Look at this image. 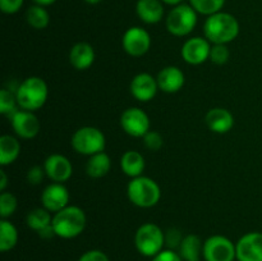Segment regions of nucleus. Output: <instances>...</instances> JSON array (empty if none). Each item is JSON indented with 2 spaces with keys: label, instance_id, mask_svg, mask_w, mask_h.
Wrapping results in <instances>:
<instances>
[{
  "label": "nucleus",
  "instance_id": "21",
  "mask_svg": "<svg viewBox=\"0 0 262 261\" xmlns=\"http://www.w3.org/2000/svg\"><path fill=\"white\" fill-rule=\"evenodd\" d=\"M145 166V158L138 151L128 150L120 158V169L125 176L130 177V178H137V177L142 176Z\"/></svg>",
  "mask_w": 262,
  "mask_h": 261
},
{
  "label": "nucleus",
  "instance_id": "5",
  "mask_svg": "<svg viewBox=\"0 0 262 261\" xmlns=\"http://www.w3.org/2000/svg\"><path fill=\"white\" fill-rule=\"evenodd\" d=\"M135 245L141 255L146 257H154L164 250L165 233L158 224L145 223L136 232Z\"/></svg>",
  "mask_w": 262,
  "mask_h": 261
},
{
  "label": "nucleus",
  "instance_id": "41",
  "mask_svg": "<svg viewBox=\"0 0 262 261\" xmlns=\"http://www.w3.org/2000/svg\"><path fill=\"white\" fill-rule=\"evenodd\" d=\"M164 4L166 5H171V7H177V5H181L183 4L184 0H161Z\"/></svg>",
  "mask_w": 262,
  "mask_h": 261
},
{
  "label": "nucleus",
  "instance_id": "23",
  "mask_svg": "<svg viewBox=\"0 0 262 261\" xmlns=\"http://www.w3.org/2000/svg\"><path fill=\"white\" fill-rule=\"evenodd\" d=\"M112 169V160L107 154L97 153L95 155L90 156L86 163V173L91 178H102L106 176Z\"/></svg>",
  "mask_w": 262,
  "mask_h": 261
},
{
  "label": "nucleus",
  "instance_id": "36",
  "mask_svg": "<svg viewBox=\"0 0 262 261\" xmlns=\"http://www.w3.org/2000/svg\"><path fill=\"white\" fill-rule=\"evenodd\" d=\"M78 261H110L109 257L105 252L100 250H90L84 252Z\"/></svg>",
  "mask_w": 262,
  "mask_h": 261
},
{
  "label": "nucleus",
  "instance_id": "6",
  "mask_svg": "<svg viewBox=\"0 0 262 261\" xmlns=\"http://www.w3.org/2000/svg\"><path fill=\"white\" fill-rule=\"evenodd\" d=\"M71 143L77 154L92 156L105 150L106 140L102 130H100L99 128L86 125L73 133Z\"/></svg>",
  "mask_w": 262,
  "mask_h": 261
},
{
  "label": "nucleus",
  "instance_id": "38",
  "mask_svg": "<svg viewBox=\"0 0 262 261\" xmlns=\"http://www.w3.org/2000/svg\"><path fill=\"white\" fill-rule=\"evenodd\" d=\"M37 234L40 235L41 238H42V240H50V238H53V237H55V232H54V228H53V225H48V227L46 228H43V229H41L40 232H37Z\"/></svg>",
  "mask_w": 262,
  "mask_h": 261
},
{
  "label": "nucleus",
  "instance_id": "34",
  "mask_svg": "<svg viewBox=\"0 0 262 261\" xmlns=\"http://www.w3.org/2000/svg\"><path fill=\"white\" fill-rule=\"evenodd\" d=\"M45 174H46L45 169L41 168V166L38 165H35V166H31V168L28 169L26 178H27V182L30 184H32V186H37V184H40L41 182H42L43 176H45Z\"/></svg>",
  "mask_w": 262,
  "mask_h": 261
},
{
  "label": "nucleus",
  "instance_id": "31",
  "mask_svg": "<svg viewBox=\"0 0 262 261\" xmlns=\"http://www.w3.org/2000/svg\"><path fill=\"white\" fill-rule=\"evenodd\" d=\"M230 58V51L227 48V45H222V44H216V45L211 46V51H210V60L216 66H223L227 63Z\"/></svg>",
  "mask_w": 262,
  "mask_h": 261
},
{
  "label": "nucleus",
  "instance_id": "19",
  "mask_svg": "<svg viewBox=\"0 0 262 261\" xmlns=\"http://www.w3.org/2000/svg\"><path fill=\"white\" fill-rule=\"evenodd\" d=\"M136 13L146 25H156L164 18V3L161 0H138Z\"/></svg>",
  "mask_w": 262,
  "mask_h": 261
},
{
  "label": "nucleus",
  "instance_id": "42",
  "mask_svg": "<svg viewBox=\"0 0 262 261\" xmlns=\"http://www.w3.org/2000/svg\"><path fill=\"white\" fill-rule=\"evenodd\" d=\"M84 2H86L87 4H90V5H96V4H100L102 0H84Z\"/></svg>",
  "mask_w": 262,
  "mask_h": 261
},
{
  "label": "nucleus",
  "instance_id": "30",
  "mask_svg": "<svg viewBox=\"0 0 262 261\" xmlns=\"http://www.w3.org/2000/svg\"><path fill=\"white\" fill-rule=\"evenodd\" d=\"M18 206V200L12 192H2L0 194V216L8 219L15 212Z\"/></svg>",
  "mask_w": 262,
  "mask_h": 261
},
{
  "label": "nucleus",
  "instance_id": "8",
  "mask_svg": "<svg viewBox=\"0 0 262 261\" xmlns=\"http://www.w3.org/2000/svg\"><path fill=\"white\" fill-rule=\"evenodd\" d=\"M202 256L205 261H234L237 258V251L229 238L215 234L205 241Z\"/></svg>",
  "mask_w": 262,
  "mask_h": 261
},
{
  "label": "nucleus",
  "instance_id": "15",
  "mask_svg": "<svg viewBox=\"0 0 262 261\" xmlns=\"http://www.w3.org/2000/svg\"><path fill=\"white\" fill-rule=\"evenodd\" d=\"M41 202L42 207L50 212H58L68 206L69 192L63 183H51L41 193Z\"/></svg>",
  "mask_w": 262,
  "mask_h": 261
},
{
  "label": "nucleus",
  "instance_id": "4",
  "mask_svg": "<svg viewBox=\"0 0 262 261\" xmlns=\"http://www.w3.org/2000/svg\"><path fill=\"white\" fill-rule=\"evenodd\" d=\"M127 196L135 206L150 209L160 201L161 189L152 178L140 176L128 183Z\"/></svg>",
  "mask_w": 262,
  "mask_h": 261
},
{
  "label": "nucleus",
  "instance_id": "28",
  "mask_svg": "<svg viewBox=\"0 0 262 261\" xmlns=\"http://www.w3.org/2000/svg\"><path fill=\"white\" fill-rule=\"evenodd\" d=\"M189 5L196 10L199 14L210 15L222 12L225 5V0H189Z\"/></svg>",
  "mask_w": 262,
  "mask_h": 261
},
{
  "label": "nucleus",
  "instance_id": "18",
  "mask_svg": "<svg viewBox=\"0 0 262 261\" xmlns=\"http://www.w3.org/2000/svg\"><path fill=\"white\" fill-rule=\"evenodd\" d=\"M205 123L210 130L219 135L228 133L234 125V117L232 113L224 107L210 109L205 115Z\"/></svg>",
  "mask_w": 262,
  "mask_h": 261
},
{
  "label": "nucleus",
  "instance_id": "40",
  "mask_svg": "<svg viewBox=\"0 0 262 261\" xmlns=\"http://www.w3.org/2000/svg\"><path fill=\"white\" fill-rule=\"evenodd\" d=\"M56 0H33V3L41 7H49V5H53Z\"/></svg>",
  "mask_w": 262,
  "mask_h": 261
},
{
  "label": "nucleus",
  "instance_id": "11",
  "mask_svg": "<svg viewBox=\"0 0 262 261\" xmlns=\"http://www.w3.org/2000/svg\"><path fill=\"white\" fill-rule=\"evenodd\" d=\"M211 45L206 37H191L183 44L181 49V55L186 63L191 66H200L210 59Z\"/></svg>",
  "mask_w": 262,
  "mask_h": 261
},
{
  "label": "nucleus",
  "instance_id": "20",
  "mask_svg": "<svg viewBox=\"0 0 262 261\" xmlns=\"http://www.w3.org/2000/svg\"><path fill=\"white\" fill-rule=\"evenodd\" d=\"M95 50L89 42H77L69 51V63L77 71H86L94 64Z\"/></svg>",
  "mask_w": 262,
  "mask_h": 261
},
{
  "label": "nucleus",
  "instance_id": "2",
  "mask_svg": "<svg viewBox=\"0 0 262 261\" xmlns=\"http://www.w3.org/2000/svg\"><path fill=\"white\" fill-rule=\"evenodd\" d=\"M87 224V217L83 210L78 206H67L60 211L55 212L53 216L54 232L56 237L64 240H72L83 233Z\"/></svg>",
  "mask_w": 262,
  "mask_h": 261
},
{
  "label": "nucleus",
  "instance_id": "10",
  "mask_svg": "<svg viewBox=\"0 0 262 261\" xmlns=\"http://www.w3.org/2000/svg\"><path fill=\"white\" fill-rule=\"evenodd\" d=\"M120 127L127 135L142 138L150 130V118L141 107H128L120 117Z\"/></svg>",
  "mask_w": 262,
  "mask_h": 261
},
{
  "label": "nucleus",
  "instance_id": "25",
  "mask_svg": "<svg viewBox=\"0 0 262 261\" xmlns=\"http://www.w3.org/2000/svg\"><path fill=\"white\" fill-rule=\"evenodd\" d=\"M18 243V230L9 220H0V251L8 252L13 250Z\"/></svg>",
  "mask_w": 262,
  "mask_h": 261
},
{
  "label": "nucleus",
  "instance_id": "26",
  "mask_svg": "<svg viewBox=\"0 0 262 261\" xmlns=\"http://www.w3.org/2000/svg\"><path fill=\"white\" fill-rule=\"evenodd\" d=\"M26 223H27L28 228H31L35 232H40L41 229L53 223V216H51L50 211L46 210L45 207H36L27 214Z\"/></svg>",
  "mask_w": 262,
  "mask_h": 261
},
{
  "label": "nucleus",
  "instance_id": "29",
  "mask_svg": "<svg viewBox=\"0 0 262 261\" xmlns=\"http://www.w3.org/2000/svg\"><path fill=\"white\" fill-rule=\"evenodd\" d=\"M17 106L18 102L15 92H13L9 89H3L0 91V113L10 117L17 112Z\"/></svg>",
  "mask_w": 262,
  "mask_h": 261
},
{
  "label": "nucleus",
  "instance_id": "24",
  "mask_svg": "<svg viewBox=\"0 0 262 261\" xmlns=\"http://www.w3.org/2000/svg\"><path fill=\"white\" fill-rule=\"evenodd\" d=\"M20 154V143L10 135L0 137V165L7 166L14 163Z\"/></svg>",
  "mask_w": 262,
  "mask_h": 261
},
{
  "label": "nucleus",
  "instance_id": "33",
  "mask_svg": "<svg viewBox=\"0 0 262 261\" xmlns=\"http://www.w3.org/2000/svg\"><path fill=\"white\" fill-rule=\"evenodd\" d=\"M182 241H183L182 233L177 228H169L165 232V246L169 250H178Z\"/></svg>",
  "mask_w": 262,
  "mask_h": 261
},
{
  "label": "nucleus",
  "instance_id": "37",
  "mask_svg": "<svg viewBox=\"0 0 262 261\" xmlns=\"http://www.w3.org/2000/svg\"><path fill=\"white\" fill-rule=\"evenodd\" d=\"M151 261H183L182 257L179 256V253L174 250H163L161 252H159L158 255L154 256Z\"/></svg>",
  "mask_w": 262,
  "mask_h": 261
},
{
  "label": "nucleus",
  "instance_id": "14",
  "mask_svg": "<svg viewBox=\"0 0 262 261\" xmlns=\"http://www.w3.org/2000/svg\"><path fill=\"white\" fill-rule=\"evenodd\" d=\"M46 177L55 183H64L73 174V166L67 156L60 154H53L43 161Z\"/></svg>",
  "mask_w": 262,
  "mask_h": 261
},
{
  "label": "nucleus",
  "instance_id": "32",
  "mask_svg": "<svg viewBox=\"0 0 262 261\" xmlns=\"http://www.w3.org/2000/svg\"><path fill=\"white\" fill-rule=\"evenodd\" d=\"M143 145L146 148L150 151H159L164 145V138L156 130H148L145 136H143Z\"/></svg>",
  "mask_w": 262,
  "mask_h": 261
},
{
  "label": "nucleus",
  "instance_id": "16",
  "mask_svg": "<svg viewBox=\"0 0 262 261\" xmlns=\"http://www.w3.org/2000/svg\"><path fill=\"white\" fill-rule=\"evenodd\" d=\"M130 94L141 102H148L156 96L159 91L158 79L150 73H138L130 82Z\"/></svg>",
  "mask_w": 262,
  "mask_h": 261
},
{
  "label": "nucleus",
  "instance_id": "43",
  "mask_svg": "<svg viewBox=\"0 0 262 261\" xmlns=\"http://www.w3.org/2000/svg\"><path fill=\"white\" fill-rule=\"evenodd\" d=\"M237 261H238V260H237Z\"/></svg>",
  "mask_w": 262,
  "mask_h": 261
},
{
  "label": "nucleus",
  "instance_id": "9",
  "mask_svg": "<svg viewBox=\"0 0 262 261\" xmlns=\"http://www.w3.org/2000/svg\"><path fill=\"white\" fill-rule=\"evenodd\" d=\"M122 45L128 55L133 58H140L150 50L151 36L145 28L138 27V26L129 27L123 35Z\"/></svg>",
  "mask_w": 262,
  "mask_h": 261
},
{
  "label": "nucleus",
  "instance_id": "12",
  "mask_svg": "<svg viewBox=\"0 0 262 261\" xmlns=\"http://www.w3.org/2000/svg\"><path fill=\"white\" fill-rule=\"evenodd\" d=\"M10 123H12L13 130L15 135L25 140H31L35 138L40 132V120L33 114V112L28 110H17L14 114L9 117Z\"/></svg>",
  "mask_w": 262,
  "mask_h": 261
},
{
  "label": "nucleus",
  "instance_id": "3",
  "mask_svg": "<svg viewBox=\"0 0 262 261\" xmlns=\"http://www.w3.org/2000/svg\"><path fill=\"white\" fill-rule=\"evenodd\" d=\"M48 96V84L40 77H28L15 89L18 106L28 112L41 109L45 105Z\"/></svg>",
  "mask_w": 262,
  "mask_h": 261
},
{
  "label": "nucleus",
  "instance_id": "1",
  "mask_svg": "<svg viewBox=\"0 0 262 261\" xmlns=\"http://www.w3.org/2000/svg\"><path fill=\"white\" fill-rule=\"evenodd\" d=\"M239 22L233 14L227 12H219L207 17L204 25L205 37L211 44H227L232 42L239 35Z\"/></svg>",
  "mask_w": 262,
  "mask_h": 261
},
{
  "label": "nucleus",
  "instance_id": "39",
  "mask_svg": "<svg viewBox=\"0 0 262 261\" xmlns=\"http://www.w3.org/2000/svg\"><path fill=\"white\" fill-rule=\"evenodd\" d=\"M7 186H8V177L7 174H5L4 169H2V170H0V191L5 192Z\"/></svg>",
  "mask_w": 262,
  "mask_h": 261
},
{
  "label": "nucleus",
  "instance_id": "35",
  "mask_svg": "<svg viewBox=\"0 0 262 261\" xmlns=\"http://www.w3.org/2000/svg\"><path fill=\"white\" fill-rule=\"evenodd\" d=\"M25 0H0V9L5 14H15L19 12Z\"/></svg>",
  "mask_w": 262,
  "mask_h": 261
},
{
  "label": "nucleus",
  "instance_id": "27",
  "mask_svg": "<svg viewBox=\"0 0 262 261\" xmlns=\"http://www.w3.org/2000/svg\"><path fill=\"white\" fill-rule=\"evenodd\" d=\"M26 20L35 30H43L50 23V15H49L45 7L35 4L28 8L27 12H26Z\"/></svg>",
  "mask_w": 262,
  "mask_h": 261
},
{
  "label": "nucleus",
  "instance_id": "17",
  "mask_svg": "<svg viewBox=\"0 0 262 261\" xmlns=\"http://www.w3.org/2000/svg\"><path fill=\"white\" fill-rule=\"evenodd\" d=\"M156 79H158L159 90L166 92V94L178 92L179 90H182V87L184 86V82H186L183 71L174 66H169L161 69Z\"/></svg>",
  "mask_w": 262,
  "mask_h": 261
},
{
  "label": "nucleus",
  "instance_id": "7",
  "mask_svg": "<svg viewBox=\"0 0 262 261\" xmlns=\"http://www.w3.org/2000/svg\"><path fill=\"white\" fill-rule=\"evenodd\" d=\"M165 25L169 33L177 37H184L197 26V12L189 4L177 5L166 15Z\"/></svg>",
  "mask_w": 262,
  "mask_h": 261
},
{
  "label": "nucleus",
  "instance_id": "22",
  "mask_svg": "<svg viewBox=\"0 0 262 261\" xmlns=\"http://www.w3.org/2000/svg\"><path fill=\"white\" fill-rule=\"evenodd\" d=\"M204 250V243L201 242L199 235L187 234L183 237L181 246L178 248V253L183 261H200Z\"/></svg>",
  "mask_w": 262,
  "mask_h": 261
},
{
  "label": "nucleus",
  "instance_id": "13",
  "mask_svg": "<svg viewBox=\"0 0 262 261\" xmlns=\"http://www.w3.org/2000/svg\"><path fill=\"white\" fill-rule=\"evenodd\" d=\"M238 261H262V233L250 232L235 243Z\"/></svg>",
  "mask_w": 262,
  "mask_h": 261
}]
</instances>
